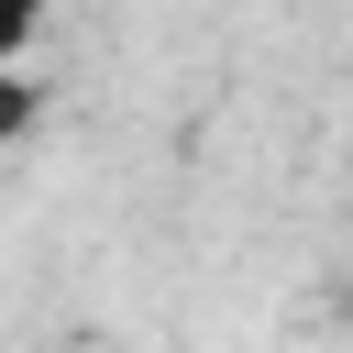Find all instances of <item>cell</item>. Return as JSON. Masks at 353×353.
I'll use <instances>...</instances> for the list:
<instances>
[{
    "label": "cell",
    "mask_w": 353,
    "mask_h": 353,
    "mask_svg": "<svg viewBox=\"0 0 353 353\" xmlns=\"http://www.w3.org/2000/svg\"><path fill=\"white\" fill-rule=\"evenodd\" d=\"M33 33H44V11H33V0H0V77L33 55Z\"/></svg>",
    "instance_id": "1"
},
{
    "label": "cell",
    "mask_w": 353,
    "mask_h": 353,
    "mask_svg": "<svg viewBox=\"0 0 353 353\" xmlns=\"http://www.w3.org/2000/svg\"><path fill=\"white\" fill-rule=\"evenodd\" d=\"M33 110H44V88H33V77H22V66H11V77H0V132H22V121H33Z\"/></svg>",
    "instance_id": "2"
}]
</instances>
